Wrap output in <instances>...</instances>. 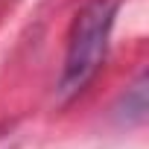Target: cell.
<instances>
[{"mask_svg":"<svg viewBox=\"0 0 149 149\" xmlns=\"http://www.w3.org/2000/svg\"><path fill=\"white\" fill-rule=\"evenodd\" d=\"M117 15V0H91L73 18L70 35H67V56L61 70V97L79 94L102 67L108 35Z\"/></svg>","mask_w":149,"mask_h":149,"instance_id":"6da1fadb","label":"cell"}]
</instances>
